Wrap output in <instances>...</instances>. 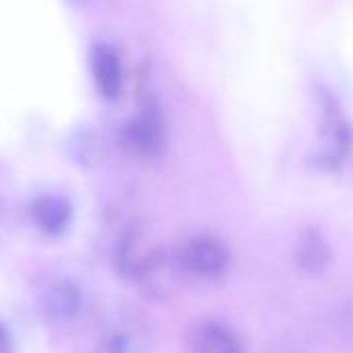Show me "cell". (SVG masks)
<instances>
[{"mask_svg": "<svg viewBox=\"0 0 353 353\" xmlns=\"http://www.w3.org/2000/svg\"><path fill=\"white\" fill-rule=\"evenodd\" d=\"M318 108V135L322 143V156L328 164H339L353 148V129L330 92H320Z\"/></svg>", "mask_w": 353, "mask_h": 353, "instance_id": "6da1fadb", "label": "cell"}, {"mask_svg": "<svg viewBox=\"0 0 353 353\" xmlns=\"http://www.w3.org/2000/svg\"><path fill=\"white\" fill-rule=\"evenodd\" d=\"M181 268L198 279H219L229 268V250L216 237L190 239L179 254Z\"/></svg>", "mask_w": 353, "mask_h": 353, "instance_id": "7a4b0ae2", "label": "cell"}, {"mask_svg": "<svg viewBox=\"0 0 353 353\" xmlns=\"http://www.w3.org/2000/svg\"><path fill=\"white\" fill-rule=\"evenodd\" d=\"M32 219L42 233L59 235L71 221V204L61 196L38 198L32 206Z\"/></svg>", "mask_w": 353, "mask_h": 353, "instance_id": "8992f818", "label": "cell"}, {"mask_svg": "<svg viewBox=\"0 0 353 353\" xmlns=\"http://www.w3.org/2000/svg\"><path fill=\"white\" fill-rule=\"evenodd\" d=\"M295 254H297L299 266L307 272L324 270L328 266V260H330V250H328L326 241L314 231H310L301 237Z\"/></svg>", "mask_w": 353, "mask_h": 353, "instance_id": "ba28073f", "label": "cell"}, {"mask_svg": "<svg viewBox=\"0 0 353 353\" xmlns=\"http://www.w3.org/2000/svg\"><path fill=\"white\" fill-rule=\"evenodd\" d=\"M127 139L131 148L141 156H152L162 145V121L154 106H145L129 125Z\"/></svg>", "mask_w": 353, "mask_h": 353, "instance_id": "5b68a950", "label": "cell"}, {"mask_svg": "<svg viewBox=\"0 0 353 353\" xmlns=\"http://www.w3.org/2000/svg\"><path fill=\"white\" fill-rule=\"evenodd\" d=\"M11 334L5 328V324L0 322V353H11Z\"/></svg>", "mask_w": 353, "mask_h": 353, "instance_id": "9c48e42d", "label": "cell"}, {"mask_svg": "<svg viewBox=\"0 0 353 353\" xmlns=\"http://www.w3.org/2000/svg\"><path fill=\"white\" fill-rule=\"evenodd\" d=\"M92 73L102 98L117 100L121 96L123 71H121V61L112 48L100 44L92 50Z\"/></svg>", "mask_w": 353, "mask_h": 353, "instance_id": "277c9868", "label": "cell"}, {"mask_svg": "<svg viewBox=\"0 0 353 353\" xmlns=\"http://www.w3.org/2000/svg\"><path fill=\"white\" fill-rule=\"evenodd\" d=\"M81 295L71 281H59L46 291V312L57 320H67L79 312Z\"/></svg>", "mask_w": 353, "mask_h": 353, "instance_id": "52a82bcc", "label": "cell"}, {"mask_svg": "<svg viewBox=\"0 0 353 353\" xmlns=\"http://www.w3.org/2000/svg\"><path fill=\"white\" fill-rule=\"evenodd\" d=\"M192 353H245L237 334L221 322L204 320L190 336Z\"/></svg>", "mask_w": 353, "mask_h": 353, "instance_id": "3957f363", "label": "cell"}]
</instances>
